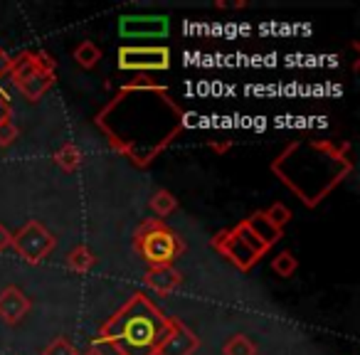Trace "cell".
Returning <instances> with one entry per match:
<instances>
[{
    "label": "cell",
    "instance_id": "ba28073f",
    "mask_svg": "<svg viewBox=\"0 0 360 355\" xmlns=\"http://www.w3.org/2000/svg\"><path fill=\"white\" fill-rule=\"evenodd\" d=\"M170 67V50L163 45H126L119 50V70L124 72H163Z\"/></svg>",
    "mask_w": 360,
    "mask_h": 355
},
{
    "label": "cell",
    "instance_id": "e0dca14e",
    "mask_svg": "<svg viewBox=\"0 0 360 355\" xmlns=\"http://www.w3.org/2000/svg\"><path fill=\"white\" fill-rule=\"evenodd\" d=\"M222 353L225 355H257V345L250 335H242V333H235L225 340L222 345Z\"/></svg>",
    "mask_w": 360,
    "mask_h": 355
},
{
    "label": "cell",
    "instance_id": "ac0fdd59",
    "mask_svg": "<svg viewBox=\"0 0 360 355\" xmlns=\"http://www.w3.org/2000/svg\"><path fill=\"white\" fill-rule=\"evenodd\" d=\"M296 266H299V262H296V257H294V252H289V250H281L279 254L271 259V269L276 271L279 276H291L296 271Z\"/></svg>",
    "mask_w": 360,
    "mask_h": 355
},
{
    "label": "cell",
    "instance_id": "5bb4252c",
    "mask_svg": "<svg viewBox=\"0 0 360 355\" xmlns=\"http://www.w3.org/2000/svg\"><path fill=\"white\" fill-rule=\"evenodd\" d=\"M82 160H84V155H82V150L77 143H65L55 153V163L60 165L65 173H77L79 165H82Z\"/></svg>",
    "mask_w": 360,
    "mask_h": 355
},
{
    "label": "cell",
    "instance_id": "4fadbf2b",
    "mask_svg": "<svg viewBox=\"0 0 360 355\" xmlns=\"http://www.w3.org/2000/svg\"><path fill=\"white\" fill-rule=\"evenodd\" d=\"M65 264H67V269L75 271V274H86V271L94 269L96 254L86 245H77L75 250H70V254L65 257Z\"/></svg>",
    "mask_w": 360,
    "mask_h": 355
},
{
    "label": "cell",
    "instance_id": "9a60e30c",
    "mask_svg": "<svg viewBox=\"0 0 360 355\" xmlns=\"http://www.w3.org/2000/svg\"><path fill=\"white\" fill-rule=\"evenodd\" d=\"M72 57H75V62L82 67V70H94L101 60V50H99V45H94L91 40H84L75 47Z\"/></svg>",
    "mask_w": 360,
    "mask_h": 355
},
{
    "label": "cell",
    "instance_id": "2e32d148",
    "mask_svg": "<svg viewBox=\"0 0 360 355\" xmlns=\"http://www.w3.org/2000/svg\"><path fill=\"white\" fill-rule=\"evenodd\" d=\"M150 210H153L155 220H163V217L173 215L175 210H178V198L173 195L170 191H158L153 198H150Z\"/></svg>",
    "mask_w": 360,
    "mask_h": 355
},
{
    "label": "cell",
    "instance_id": "277c9868",
    "mask_svg": "<svg viewBox=\"0 0 360 355\" xmlns=\"http://www.w3.org/2000/svg\"><path fill=\"white\" fill-rule=\"evenodd\" d=\"M281 237H284V230L271 225L264 212H255L230 230L217 232L210 245L232 266H237L240 271H250Z\"/></svg>",
    "mask_w": 360,
    "mask_h": 355
},
{
    "label": "cell",
    "instance_id": "7a4b0ae2",
    "mask_svg": "<svg viewBox=\"0 0 360 355\" xmlns=\"http://www.w3.org/2000/svg\"><path fill=\"white\" fill-rule=\"evenodd\" d=\"M271 173L306 207H316L353 173L350 146L323 138L291 141L271 160Z\"/></svg>",
    "mask_w": 360,
    "mask_h": 355
},
{
    "label": "cell",
    "instance_id": "3957f363",
    "mask_svg": "<svg viewBox=\"0 0 360 355\" xmlns=\"http://www.w3.org/2000/svg\"><path fill=\"white\" fill-rule=\"evenodd\" d=\"M170 330V316H165L148 296L134 294L94 338V348L109 345L116 355H155Z\"/></svg>",
    "mask_w": 360,
    "mask_h": 355
},
{
    "label": "cell",
    "instance_id": "d6986e66",
    "mask_svg": "<svg viewBox=\"0 0 360 355\" xmlns=\"http://www.w3.org/2000/svg\"><path fill=\"white\" fill-rule=\"evenodd\" d=\"M40 355H79V350L75 348V343H72L70 338H65V335H57V338L52 340V343L47 345Z\"/></svg>",
    "mask_w": 360,
    "mask_h": 355
},
{
    "label": "cell",
    "instance_id": "cb8c5ba5",
    "mask_svg": "<svg viewBox=\"0 0 360 355\" xmlns=\"http://www.w3.org/2000/svg\"><path fill=\"white\" fill-rule=\"evenodd\" d=\"M11 242H13V232L8 230L6 225H0V254H3V252L11 247Z\"/></svg>",
    "mask_w": 360,
    "mask_h": 355
},
{
    "label": "cell",
    "instance_id": "5b68a950",
    "mask_svg": "<svg viewBox=\"0 0 360 355\" xmlns=\"http://www.w3.org/2000/svg\"><path fill=\"white\" fill-rule=\"evenodd\" d=\"M134 250L148 266L173 264L186 252V242L180 240L178 232L170 230L163 220L148 217L134 232Z\"/></svg>",
    "mask_w": 360,
    "mask_h": 355
},
{
    "label": "cell",
    "instance_id": "6da1fadb",
    "mask_svg": "<svg viewBox=\"0 0 360 355\" xmlns=\"http://www.w3.org/2000/svg\"><path fill=\"white\" fill-rule=\"evenodd\" d=\"M116 153L126 155L139 168H148L186 129V109L165 86L150 77L121 86L114 99L94 116Z\"/></svg>",
    "mask_w": 360,
    "mask_h": 355
},
{
    "label": "cell",
    "instance_id": "484cf974",
    "mask_svg": "<svg viewBox=\"0 0 360 355\" xmlns=\"http://www.w3.org/2000/svg\"><path fill=\"white\" fill-rule=\"evenodd\" d=\"M79 355H106V353L101 348H94V345H91L89 350H84V353H79Z\"/></svg>",
    "mask_w": 360,
    "mask_h": 355
},
{
    "label": "cell",
    "instance_id": "52a82bcc",
    "mask_svg": "<svg viewBox=\"0 0 360 355\" xmlns=\"http://www.w3.org/2000/svg\"><path fill=\"white\" fill-rule=\"evenodd\" d=\"M11 247L18 252V257H20L22 262H27V264L35 266L52 254V250L57 247V240H55V235L42 225V222L27 220L25 225L13 235Z\"/></svg>",
    "mask_w": 360,
    "mask_h": 355
},
{
    "label": "cell",
    "instance_id": "603a6c76",
    "mask_svg": "<svg viewBox=\"0 0 360 355\" xmlns=\"http://www.w3.org/2000/svg\"><path fill=\"white\" fill-rule=\"evenodd\" d=\"M11 70H13V57L6 50H0V79L11 77Z\"/></svg>",
    "mask_w": 360,
    "mask_h": 355
},
{
    "label": "cell",
    "instance_id": "ffe728a7",
    "mask_svg": "<svg viewBox=\"0 0 360 355\" xmlns=\"http://www.w3.org/2000/svg\"><path fill=\"white\" fill-rule=\"evenodd\" d=\"M264 215L269 217L271 225H276L279 230H284V225H289L291 222V210L286 205H281V202H274V205L269 207V210H264Z\"/></svg>",
    "mask_w": 360,
    "mask_h": 355
},
{
    "label": "cell",
    "instance_id": "7c38bea8",
    "mask_svg": "<svg viewBox=\"0 0 360 355\" xmlns=\"http://www.w3.org/2000/svg\"><path fill=\"white\" fill-rule=\"evenodd\" d=\"M168 20L165 18H121V35H165Z\"/></svg>",
    "mask_w": 360,
    "mask_h": 355
},
{
    "label": "cell",
    "instance_id": "44dd1931",
    "mask_svg": "<svg viewBox=\"0 0 360 355\" xmlns=\"http://www.w3.org/2000/svg\"><path fill=\"white\" fill-rule=\"evenodd\" d=\"M18 136H20V131H18V126L13 124V121H8V124H0V146H3V148H8V146L15 143Z\"/></svg>",
    "mask_w": 360,
    "mask_h": 355
},
{
    "label": "cell",
    "instance_id": "8fae6325",
    "mask_svg": "<svg viewBox=\"0 0 360 355\" xmlns=\"http://www.w3.org/2000/svg\"><path fill=\"white\" fill-rule=\"evenodd\" d=\"M143 281L153 294L158 296H170L173 291H178L183 286V274L175 269L173 264L163 266H148L143 274Z\"/></svg>",
    "mask_w": 360,
    "mask_h": 355
},
{
    "label": "cell",
    "instance_id": "d4e9b609",
    "mask_svg": "<svg viewBox=\"0 0 360 355\" xmlns=\"http://www.w3.org/2000/svg\"><path fill=\"white\" fill-rule=\"evenodd\" d=\"M210 148L215 150V153H227V150L232 148V141H225V143H215V141H212Z\"/></svg>",
    "mask_w": 360,
    "mask_h": 355
},
{
    "label": "cell",
    "instance_id": "9c48e42d",
    "mask_svg": "<svg viewBox=\"0 0 360 355\" xmlns=\"http://www.w3.org/2000/svg\"><path fill=\"white\" fill-rule=\"evenodd\" d=\"M198 348H200V338L180 318L170 316V330L155 355H193Z\"/></svg>",
    "mask_w": 360,
    "mask_h": 355
},
{
    "label": "cell",
    "instance_id": "8992f818",
    "mask_svg": "<svg viewBox=\"0 0 360 355\" xmlns=\"http://www.w3.org/2000/svg\"><path fill=\"white\" fill-rule=\"evenodd\" d=\"M55 67L50 52H22L13 57L11 82L27 101H40L55 86Z\"/></svg>",
    "mask_w": 360,
    "mask_h": 355
},
{
    "label": "cell",
    "instance_id": "30bf717a",
    "mask_svg": "<svg viewBox=\"0 0 360 355\" xmlns=\"http://www.w3.org/2000/svg\"><path fill=\"white\" fill-rule=\"evenodd\" d=\"M32 309V301L18 286H6L0 291V321L6 325H18Z\"/></svg>",
    "mask_w": 360,
    "mask_h": 355
},
{
    "label": "cell",
    "instance_id": "7402d4cb",
    "mask_svg": "<svg viewBox=\"0 0 360 355\" xmlns=\"http://www.w3.org/2000/svg\"><path fill=\"white\" fill-rule=\"evenodd\" d=\"M8 121H13V106L8 96H0V124H8Z\"/></svg>",
    "mask_w": 360,
    "mask_h": 355
}]
</instances>
